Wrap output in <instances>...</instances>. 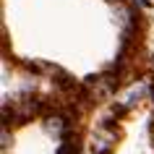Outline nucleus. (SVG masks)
<instances>
[{
    "label": "nucleus",
    "instance_id": "obj_4",
    "mask_svg": "<svg viewBox=\"0 0 154 154\" xmlns=\"http://www.w3.org/2000/svg\"><path fill=\"white\" fill-rule=\"evenodd\" d=\"M141 94H144V84H138V86H133V89H131L128 94L123 97V107H133V105L138 102V99H141Z\"/></svg>",
    "mask_w": 154,
    "mask_h": 154
},
{
    "label": "nucleus",
    "instance_id": "obj_2",
    "mask_svg": "<svg viewBox=\"0 0 154 154\" xmlns=\"http://www.w3.org/2000/svg\"><path fill=\"white\" fill-rule=\"evenodd\" d=\"M37 112V102H34L32 97H16L13 102H11V115L16 118V120H26V118H32V115Z\"/></svg>",
    "mask_w": 154,
    "mask_h": 154
},
{
    "label": "nucleus",
    "instance_id": "obj_1",
    "mask_svg": "<svg viewBox=\"0 0 154 154\" xmlns=\"http://www.w3.org/2000/svg\"><path fill=\"white\" fill-rule=\"evenodd\" d=\"M115 86H118V79H115V76L89 79V81H86V94H89L91 102H107V99L115 94Z\"/></svg>",
    "mask_w": 154,
    "mask_h": 154
},
{
    "label": "nucleus",
    "instance_id": "obj_3",
    "mask_svg": "<svg viewBox=\"0 0 154 154\" xmlns=\"http://www.w3.org/2000/svg\"><path fill=\"white\" fill-rule=\"evenodd\" d=\"M112 144H115V133L107 128H99L91 138V154H107L112 149Z\"/></svg>",
    "mask_w": 154,
    "mask_h": 154
},
{
    "label": "nucleus",
    "instance_id": "obj_5",
    "mask_svg": "<svg viewBox=\"0 0 154 154\" xmlns=\"http://www.w3.org/2000/svg\"><path fill=\"white\" fill-rule=\"evenodd\" d=\"M47 131L50 133H55V136H60L65 131V120L60 118V115H52V118H47Z\"/></svg>",
    "mask_w": 154,
    "mask_h": 154
},
{
    "label": "nucleus",
    "instance_id": "obj_6",
    "mask_svg": "<svg viewBox=\"0 0 154 154\" xmlns=\"http://www.w3.org/2000/svg\"><path fill=\"white\" fill-rule=\"evenodd\" d=\"M0 146H3V149H8V146H11V141H8V128H5V125H3V144H0Z\"/></svg>",
    "mask_w": 154,
    "mask_h": 154
}]
</instances>
